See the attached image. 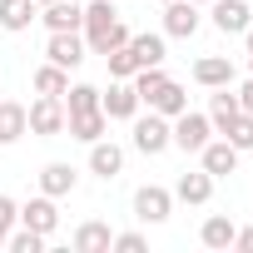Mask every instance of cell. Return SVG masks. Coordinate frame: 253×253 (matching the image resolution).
I'll return each mask as SVG.
<instances>
[{
    "label": "cell",
    "mask_w": 253,
    "mask_h": 253,
    "mask_svg": "<svg viewBox=\"0 0 253 253\" xmlns=\"http://www.w3.org/2000/svg\"><path fill=\"white\" fill-rule=\"evenodd\" d=\"M80 35H84V45H89L94 55H104V50H114V45H129V25H124V15H119L114 0H89Z\"/></svg>",
    "instance_id": "1"
},
{
    "label": "cell",
    "mask_w": 253,
    "mask_h": 253,
    "mask_svg": "<svg viewBox=\"0 0 253 253\" xmlns=\"http://www.w3.org/2000/svg\"><path fill=\"white\" fill-rule=\"evenodd\" d=\"M169 139H174V149H184V154H199V149L213 139V124H209V114H199V109H184V114H174V119H169Z\"/></svg>",
    "instance_id": "2"
},
{
    "label": "cell",
    "mask_w": 253,
    "mask_h": 253,
    "mask_svg": "<svg viewBox=\"0 0 253 253\" xmlns=\"http://www.w3.org/2000/svg\"><path fill=\"white\" fill-rule=\"evenodd\" d=\"M134 124V149L139 154H164V149H174V139H169V119L159 114V109H149V114H134L129 119Z\"/></svg>",
    "instance_id": "3"
},
{
    "label": "cell",
    "mask_w": 253,
    "mask_h": 253,
    "mask_svg": "<svg viewBox=\"0 0 253 253\" xmlns=\"http://www.w3.org/2000/svg\"><path fill=\"white\" fill-rule=\"evenodd\" d=\"M25 129H30V134H40V139L65 134V104H60V99H50V94H40L35 104H25Z\"/></svg>",
    "instance_id": "4"
},
{
    "label": "cell",
    "mask_w": 253,
    "mask_h": 253,
    "mask_svg": "<svg viewBox=\"0 0 253 253\" xmlns=\"http://www.w3.org/2000/svg\"><path fill=\"white\" fill-rule=\"evenodd\" d=\"M84 55H89V45H84L80 30H50V45H45V60H50V65H60V70H80Z\"/></svg>",
    "instance_id": "5"
},
{
    "label": "cell",
    "mask_w": 253,
    "mask_h": 253,
    "mask_svg": "<svg viewBox=\"0 0 253 253\" xmlns=\"http://www.w3.org/2000/svg\"><path fill=\"white\" fill-rule=\"evenodd\" d=\"M169 213H174V189H164V184L134 189V218L139 223H164Z\"/></svg>",
    "instance_id": "6"
},
{
    "label": "cell",
    "mask_w": 253,
    "mask_h": 253,
    "mask_svg": "<svg viewBox=\"0 0 253 253\" xmlns=\"http://www.w3.org/2000/svg\"><path fill=\"white\" fill-rule=\"evenodd\" d=\"M209 20L218 35H243L253 25V10H248V0H209Z\"/></svg>",
    "instance_id": "7"
},
{
    "label": "cell",
    "mask_w": 253,
    "mask_h": 253,
    "mask_svg": "<svg viewBox=\"0 0 253 253\" xmlns=\"http://www.w3.org/2000/svg\"><path fill=\"white\" fill-rule=\"evenodd\" d=\"M99 109H104V114H109V124H114V119H134L144 104H139V94H134V84H129V80H114L109 89H99Z\"/></svg>",
    "instance_id": "8"
},
{
    "label": "cell",
    "mask_w": 253,
    "mask_h": 253,
    "mask_svg": "<svg viewBox=\"0 0 253 253\" xmlns=\"http://www.w3.org/2000/svg\"><path fill=\"white\" fill-rule=\"evenodd\" d=\"M199 10H204V5H194V0H169V5H164V35H169V40H189V35L204 25Z\"/></svg>",
    "instance_id": "9"
},
{
    "label": "cell",
    "mask_w": 253,
    "mask_h": 253,
    "mask_svg": "<svg viewBox=\"0 0 253 253\" xmlns=\"http://www.w3.org/2000/svg\"><path fill=\"white\" fill-rule=\"evenodd\" d=\"M20 223L50 238V233L60 228V209H55V199H50V194H35V199H25V204H20Z\"/></svg>",
    "instance_id": "10"
},
{
    "label": "cell",
    "mask_w": 253,
    "mask_h": 253,
    "mask_svg": "<svg viewBox=\"0 0 253 253\" xmlns=\"http://www.w3.org/2000/svg\"><path fill=\"white\" fill-rule=\"evenodd\" d=\"M65 134H70V139H80V144H94V139H104V134H109V114H104V109L70 114V119H65Z\"/></svg>",
    "instance_id": "11"
},
{
    "label": "cell",
    "mask_w": 253,
    "mask_h": 253,
    "mask_svg": "<svg viewBox=\"0 0 253 253\" xmlns=\"http://www.w3.org/2000/svg\"><path fill=\"white\" fill-rule=\"evenodd\" d=\"M199 159H204V174H213V179H223V174H233L238 169V149L218 134V139H209L204 149H199Z\"/></svg>",
    "instance_id": "12"
},
{
    "label": "cell",
    "mask_w": 253,
    "mask_h": 253,
    "mask_svg": "<svg viewBox=\"0 0 253 253\" xmlns=\"http://www.w3.org/2000/svg\"><path fill=\"white\" fill-rule=\"evenodd\" d=\"M174 199H179V204H189V209L209 204V199H213V174H204V169H189V174H179V184H174Z\"/></svg>",
    "instance_id": "13"
},
{
    "label": "cell",
    "mask_w": 253,
    "mask_h": 253,
    "mask_svg": "<svg viewBox=\"0 0 253 253\" xmlns=\"http://www.w3.org/2000/svg\"><path fill=\"white\" fill-rule=\"evenodd\" d=\"M119 169H124V149H119L109 134H104V139H94V144H89V174H99V179H114Z\"/></svg>",
    "instance_id": "14"
},
{
    "label": "cell",
    "mask_w": 253,
    "mask_h": 253,
    "mask_svg": "<svg viewBox=\"0 0 253 253\" xmlns=\"http://www.w3.org/2000/svg\"><path fill=\"white\" fill-rule=\"evenodd\" d=\"M40 20H45V30H80L84 25V5H75V0H50V5H40Z\"/></svg>",
    "instance_id": "15"
},
{
    "label": "cell",
    "mask_w": 253,
    "mask_h": 253,
    "mask_svg": "<svg viewBox=\"0 0 253 253\" xmlns=\"http://www.w3.org/2000/svg\"><path fill=\"white\" fill-rule=\"evenodd\" d=\"M35 20H40V5H35V0H0V30L20 35V30H30Z\"/></svg>",
    "instance_id": "16"
},
{
    "label": "cell",
    "mask_w": 253,
    "mask_h": 253,
    "mask_svg": "<svg viewBox=\"0 0 253 253\" xmlns=\"http://www.w3.org/2000/svg\"><path fill=\"white\" fill-rule=\"evenodd\" d=\"M194 80H199L204 89L233 84V60H228V55H204V60H194Z\"/></svg>",
    "instance_id": "17"
},
{
    "label": "cell",
    "mask_w": 253,
    "mask_h": 253,
    "mask_svg": "<svg viewBox=\"0 0 253 253\" xmlns=\"http://www.w3.org/2000/svg\"><path fill=\"white\" fill-rule=\"evenodd\" d=\"M75 184H80V174H75V164H45L40 169V194H50V199H65V194H75Z\"/></svg>",
    "instance_id": "18"
},
{
    "label": "cell",
    "mask_w": 253,
    "mask_h": 253,
    "mask_svg": "<svg viewBox=\"0 0 253 253\" xmlns=\"http://www.w3.org/2000/svg\"><path fill=\"white\" fill-rule=\"evenodd\" d=\"M75 253H109V243H114V233H109V223H99V218H89V223H80L75 228Z\"/></svg>",
    "instance_id": "19"
},
{
    "label": "cell",
    "mask_w": 253,
    "mask_h": 253,
    "mask_svg": "<svg viewBox=\"0 0 253 253\" xmlns=\"http://www.w3.org/2000/svg\"><path fill=\"white\" fill-rule=\"evenodd\" d=\"M233 114H238V94H233V84H218V89L209 94V124H213V134L228 129Z\"/></svg>",
    "instance_id": "20"
},
{
    "label": "cell",
    "mask_w": 253,
    "mask_h": 253,
    "mask_svg": "<svg viewBox=\"0 0 253 253\" xmlns=\"http://www.w3.org/2000/svg\"><path fill=\"white\" fill-rule=\"evenodd\" d=\"M149 109H159L164 119H174V114H184V109H189V89H184L179 80H164V84L154 89V99H149Z\"/></svg>",
    "instance_id": "21"
},
{
    "label": "cell",
    "mask_w": 253,
    "mask_h": 253,
    "mask_svg": "<svg viewBox=\"0 0 253 253\" xmlns=\"http://www.w3.org/2000/svg\"><path fill=\"white\" fill-rule=\"evenodd\" d=\"M233 233H238V223L228 213H209L204 228H199V243L204 248H233Z\"/></svg>",
    "instance_id": "22"
},
{
    "label": "cell",
    "mask_w": 253,
    "mask_h": 253,
    "mask_svg": "<svg viewBox=\"0 0 253 253\" xmlns=\"http://www.w3.org/2000/svg\"><path fill=\"white\" fill-rule=\"evenodd\" d=\"M20 134H30V129H25V104L0 99V144H15Z\"/></svg>",
    "instance_id": "23"
},
{
    "label": "cell",
    "mask_w": 253,
    "mask_h": 253,
    "mask_svg": "<svg viewBox=\"0 0 253 253\" xmlns=\"http://www.w3.org/2000/svg\"><path fill=\"white\" fill-rule=\"evenodd\" d=\"M129 55H134V65L144 70V65H164V35H129Z\"/></svg>",
    "instance_id": "24"
},
{
    "label": "cell",
    "mask_w": 253,
    "mask_h": 253,
    "mask_svg": "<svg viewBox=\"0 0 253 253\" xmlns=\"http://www.w3.org/2000/svg\"><path fill=\"white\" fill-rule=\"evenodd\" d=\"M65 89H70V70H60V65H50V60H45V65L35 70V94H50V99H60Z\"/></svg>",
    "instance_id": "25"
},
{
    "label": "cell",
    "mask_w": 253,
    "mask_h": 253,
    "mask_svg": "<svg viewBox=\"0 0 253 253\" xmlns=\"http://www.w3.org/2000/svg\"><path fill=\"white\" fill-rule=\"evenodd\" d=\"M60 104H65V119H70V114H84V109H99V89H94V84H70V89L60 94Z\"/></svg>",
    "instance_id": "26"
},
{
    "label": "cell",
    "mask_w": 253,
    "mask_h": 253,
    "mask_svg": "<svg viewBox=\"0 0 253 253\" xmlns=\"http://www.w3.org/2000/svg\"><path fill=\"white\" fill-rule=\"evenodd\" d=\"M223 139H228V144H233L238 154H243V149H253V114H248V109H238V114L228 119V129H223Z\"/></svg>",
    "instance_id": "27"
},
{
    "label": "cell",
    "mask_w": 253,
    "mask_h": 253,
    "mask_svg": "<svg viewBox=\"0 0 253 253\" xmlns=\"http://www.w3.org/2000/svg\"><path fill=\"white\" fill-rule=\"evenodd\" d=\"M45 243H50V238H45V233H35V228H25V223H20V228H10V238H5V248H10V253H45Z\"/></svg>",
    "instance_id": "28"
},
{
    "label": "cell",
    "mask_w": 253,
    "mask_h": 253,
    "mask_svg": "<svg viewBox=\"0 0 253 253\" xmlns=\"http://www.w3.org/2000/svg\"><path fill=\"white\" fill-rule=\"evenodd\" d=\"M104 65H109V80H129L139 65H134V55H129V45H114V50H104Z\"/></svg>",
    "instance_id": "29"
},
{
    "label": "cell",
    "mask_w": 253,
    "mask_h": 253,
    "mask_svg": "<svg viewBox=\"0 0 253 253\" xmlns=\"http://www.w3.org/2000/svg\"><path fill=\"white\" fill-rule=\"evenodd\" d=\"M15 223H20V204H15L10 194H0V248H5V238H10Z\"/></svg>",
    "instance_id": "30"
},
{
    "label": "cell",
    "mask_w": 253,
    "mask_h": 253,
    "mask_svg": "<svg viewBox=\"0 0 253 253\" xmlns=\"http://www.w3.org/2000/svg\"><path fill=\"white\" fill-rule=\"evenodd\" d=\"M114 253H144L149 248V238L144 233H114V243H109Z\"/></svg>",
    "instance_id": "31"
},
{
    "label": "cell",
    "mask_w": 253,
    "mask_h": 253,
    "mask_svg": "<svg viewBox=\"0 0 253 253\" xmlns=\"http://www.w3.org/2000/svg\"><path fill=\"white\" fill-rule=\"evenodd\" d=\"M233 248H243V253H253V228H238V233H233Z\"/></svg>",
    "instance_id": "32"
},
{
    "label": "cell",
    "mask_w": 253,
    "mask_h": 253,
    "mask_svg": "<svg viewBox=\"0 0 253 253\" xmlns=\"http://www.w3.org/2000/svg\"><path fill=\"white\" fill-rule=\"evenodd\" d=\"M233 94H238V109H248V114H253V80H248L243 89H233Z\"/></svg>",
    "instance_id": "33"
},
{
    "label": "cell",
    "mask_w": 253,
    "mask_h": 253,
    "mask_svg": "<svg viewBox=\"0 0 253 253\" xmlns=\"http://www.w3.org/2000/svg\"><path fill=\"white\" fill-rule=\"evenodd\" d=\"M243 45H248V55H253V25H248V30H243Z\"/></svg>",
    "instance_id": "34"
},
{
    "label": "cell",
    "mask_w": 253,
    "mask_h": 253,
    "mask_svg": "<svg viewBox=\"0 0 253 253\" xmlns=\"http://www.w3.org/2000/svg\"><path fill=\"white\" fill-rule=\"evenodd\" d=\"M35 5H50V0H35Z\"/></svg>",
    "instance_id": "35"
},
{
    "label": "cell",
    "mask_w": 253,
    "mask_h": 253,
    "mask_svg": "<svg viewBox=\"0 0 253 253\" xmlns=\"http://www.w3.org/2000/svg\"><path fill=\"white\" fill-rule=\"evenodd\" d=\"M194 5H209V0H194Z\"/></svg>",
    "instance_id": "36"
},
{
    "label": "cell",
    "mask_w": 253,
    "mask_h": 253,
    "mask_svg": "<svg viewBox=\"0 0 253 253\" xmlns=\"http://www.w3.org/2000/svg\"><path fill=\"white\" fill-rule=\"evenodd\" d=\"M248 70H253V55H248Z\"/></svg>",
    "instance_id": "37"
},
{
    "label": "cell",
    "mask_w": 253,
    "mask_h": 253,
    "mask_svg": "<svg viewBox=\"0 0 253 253\" xmlns=\"http://www.w3.org/2000/svg\"><path fill=\"white\" fill-rule=\"evenodd\" d=\"M159 5H169V0H159Z\"/></svg>",
    "instance_id": "38"
}]
</instances>
